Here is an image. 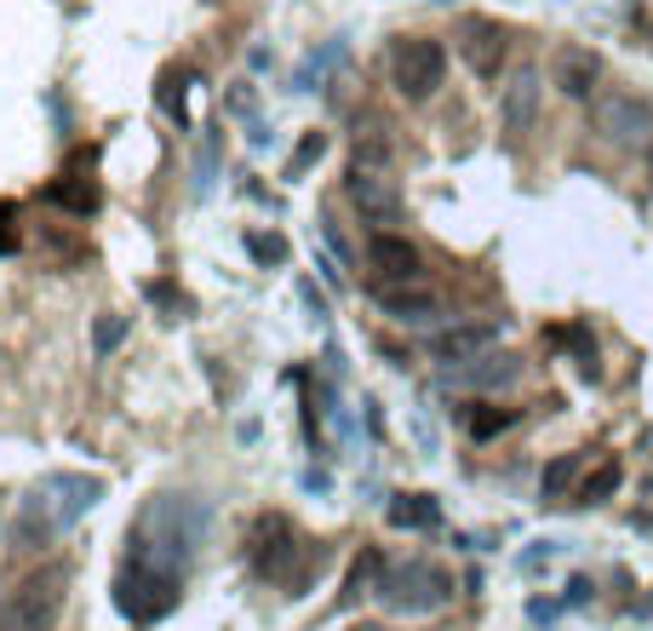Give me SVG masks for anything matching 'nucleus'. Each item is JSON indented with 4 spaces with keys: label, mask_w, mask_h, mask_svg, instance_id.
I'll use <instances>...</instances> for the list:
<instances>
[{
    "label": "nucleus",
    "mask_w": 653,
    "mask_h": 631,
    "mask_svg": "<svg viewBox=\"0 0 653 631\" xmlns=\"http://www.w3.org/2000/svg\"><path fill=\"white\" fill-rule=\"evenodd\" d=\"M98 500H103V482H98V477H81V471H52V477L34 482V493L23 500L12 540H18V546H34V540L47 546L52 535H63V528H75V522H81Z\"/></svg>",
    "instance_id": "obj_1"
},
{
    "label": "nucleus",
    "mask_w": 653,
    "mask_h": 631,
    "mask_svg": "<svg viewBox=\"0 0 653 631\" xmlns=\"http://www.w3.org/2000/svg\"><path fill=\"white\" fill-rule=\"evenodd\" d=\"M322 546H304L298 540V528L287 522V517H258L253 522V569L264 574V580H275V586H304L309 574L322 569Z\"/></svg>",
    "instance_id": "obj_2"
},
{
    "label": "nucleus",
    "mask_w": 653,
    "mask_h": 631,
    "mask_svg": "<svg viewBox=\"0 0 653 631\" xmlns=\"http://www.w3.org/2000/svg\"><path fill=\"white\" fill-rule=\"evenodd\" d=\"M373 597H378L390 614H436V609L453 603V574H447L441 562L412 557V562H396V569L378 574Z\"/></svg>",
    "instance_id": "obj_3"
},
{
    "label": "nucleus",
    "mask_w": 653,
    "mask_h": 631,
    "mask_svg": "<svg viewBox=\"0 0 653 631\" xmlns=\"http://www.w3.org/2000/svg\"><path fill=\"white\" fill-rule=\"evenodd\" d=\"M69 597V569L47 562V569L23 574L7 597H0V631H52Z\"/></svg>",
    "instance_id": "obj_4"
},
{
    "label": "nucleus",
    "mask_w": 653,
    "mask_h": 631,
    "mask_svg": "<svg viewBox=\"0 0 653 631\" xmlns=\"http://www.w3.org/2000/svg\"><path fill=\"white\" fill-rule=\"evenodd\" d=\"M178 591H184V574L161 569V562H144V557H126V569L115 574V609L132 625H155L161 614H172Z\"/></svg>",
    "instance_id": "obj_5"
},
{
    "label": "nucleus",
    "mask_w": 653,
    "mask_h": 631,
    "mask_svg": "<svg viewBox=\"0 0 653 631\" xmlns=\"http://www.w3.org/2000/svg\"><path fill=\"white\" fill-rule=\"evenodd\" d=\"M447 75V47L430 41V35H401L390 47V86L407 98V104H419V98H430Z\"/></svg>",
    "instance_id": "obj_6"
},
{
    "label": "nucleus",
    "mask_w": 653,
    "mask_h": 631,
    "mask_svg": "<svg viewBox=\"0 0 653 631\" xmlns=\"http://www.w3.org/2000/svg\"><path fill=\"white\" fill-rule=\"evenodd\" d=\"M459 52H465V63H470L476 81H493V75L504 70V58H510L504 23H493V18H465V29H459Z\"/></svg>",
    "instance_id": "obj_7"
},
{
    "label": "nucleus",
    "mask_w": 653,
    "mask_h": 631,
    "mask_svg": "<svg viewBox=\"0 0 653 631\" xmlns=\"http://www.w3.org/2000/svg\"><path fill=\"white\" fill-rule=\"evenodd\" d=\"M596 121H602L608 139L625 144V150H636V144L653 139V104H647V98H636V92H613L608 104L596 110Z\"/></svg>",
    "instance_id": "obj_8"
},
{
    "label": "nucleus",
    "mask_w": 653,
    "mask_h": 631,
    "mask_svg": "<svg viewBox=\"0 0 653 631\" xmlns=\"http://www.w3.org/2000/svg\"><path fill=\"white\" fill-rule=\"evenodd\" d=\"M344 190H350V202L367 224H396L401 218V190L378 173V167H350V179H344Z\"/></svg>",
    "instance_id": "obj_9"
},
{
    "label": "nucleus",
    "mask_w": 653,
    "mask_h": 631,
    "mask_svg": "<svg viewBox=\"0 0 653 631\" xmlns=\"http://www.w3.org/2000/svg\"><path fill=\"white\" fill-rule=\"evenodd\" d=\"M367 264H373L378 287H401V282H419V276H425V258H419V247H412L407 236H390V230H378V236H373Z\"/></svg>",
    "instance_id": "obj_10"
},
{
    "label": "nucleus",
    "mask_w": 653,
    "mask_h": 631,
    "mask_svg": "<svg viewBox=\"0 0 653 631\" xmlns=\"http://www.w3.org/2000/svg\"><path fill=\"white\" fill-rule=\"evenodd\" d=\"M602 75H608V63L591 47H562L557 58H550V81H557V92L562 98H579V104L602 86Z\"/></svg>",
    "instance_id": "obj_11"
},
{
    "label": "nucleus",
    "mask_w": 653,
    "mask_h": 631,
    "mask_svg": "<svg viewBox=\"0 0 653 631\" xmlns=\"http://www.w3.org/2000/svg\"><path fill=\"white\" fill-rule=\"evenodd\" d=\"M499 339L493 322H465V327H441V334L430 339V356L447 362V368H465V362L488 356V345Z\"/></svg>",
    "instance_id": "obj_12"
},
{
    "label": "nucleus",
    "mask_w": 653,
    "mask_h": 631,
    "mask_svg": "<svg viewBox=\"0 0 653 631\" xmlns=\"http://www.w3.org/2000/svg\"><path fill=\"white\" fill-rule=\"evenodd\" d=\"M516 374H522V356H510V350H488V356L465 362V368H453L447 379L465 385V390H504Z\"/></svg>",
    "instance_id": "obj_13"
},
{
    "label": "nucleus",
    "mask_w": 653,
    "mask_h": 631,
    "mask_svg": "<svg viewBox=\"0 0 653 631\" xmlns=\"http://www.w3.org/2000/svg\"><path fill=\"white\" fill-rule=\"evenodd\" d=\"M373 298H378V311L396 316V322H430V316L441 311V298H436L430 287H419V282H401V287H373Z\"/></svg>",
    "instance_id": "obj_14"
},
{
    "label": "nucleus",
    "mask_w": 653,
    "mask_h": 631,
    "mask_svg": "<svg viewBox=\"0 0 653 631\" xmlns=\"http://www.w3.org/2000/svg\"><path fill=\"white\" fill-rule=\"evenodd\" d=\"M41 202H47V207H63L69 218H86V213H98L103 195H98V184H92V179L63 173V179H52V184L41 190Z\"/></svg>",
    "instance_id": "obj_15"
},
{
    "label": "nucleus",
    "mask_w": 653,
    "mask_h": 631,
    "mask_svg": "<svg viewBox=\"0 0 653 631\" xmlns=\"http://www.w3.org/2000/svg\"><path fill=\"white\" fill-rule=\"evenodd\" d=\"M533 110H539V75L522 70V75L510 81V92H504V126L510 132H528L533 126Z\"/></svg>",
    "instance_id": "obj_16"
},
{
    "label": "nucleus",
    "mask_w": 653,
    "mask_h": 631,
    "mask_svg": "<svg viewBox=\"0 0 653 631\" xmlns=\"http://www.w3.org/2000/svg\"><path fill=\"white\" fill-rule=\"evenodd\" d=\"M619 482H625V471H619V459H602L591 477L579 482V493H573V506L579 511H596V506H608L613 493H619Z\"/></svg>",
    "instance_id": "obj_17"
},
{
    "label": "nucleus",
    "mask_w": 653,
    "mask_h": 631,
    "mask_svg": "<svg viewBox=\"0 0 653 631\" xmlns=\"http://www.w3.org/2000/svg\"><path fill=\"white\" fill-rule=\"evenodd\" d=\"M441 522V506L430 493H396L390 500V528H436Z\"/></svg>",
    "instance_id": "obj_18"
},
{
    "label": "nucleus",
    "mask_w": 653,
    "mask_h": 631,
    "mask_svg": "<svg viewBox=\"0 0 653 631\" xmlns=\"http://www.w3.org/2000/svg\"><path fill=\"white\" fill-rule=\"evenodd\" d=\"M378 574H385V557H378L373 546L356 557V569H350V580H344V597H338V603H356V597H367L373 586H378Z\"/></svg>",
    "instance_id": "obj_19"
},
{
    "label": "nucleus",
    "mask_w": 653,
    "mask_h": 631,
    "mask_svg": "<svg viewBox=\"0 0 653 631\" xmlns=\"http://www.w3.org/2000/svg\"><path fill=\"white\" fill-rule=\"evenodd\" d=\"M516 419H522L516 408H470V414H465V430H470L476 442H493L499 430H510Z\"/></svg>",
    "instance_id": "obj_20"
},
{
    "label": "nucleus",
    "mask_w": 653,
    "mask_h": 631,
    "mask_svg": "<svg viewBox=\"0 0 653 631\" xmlns=\"http://www.w3.org/2000/svg\"><path fill=\"white\" fill-rule=\"evenodd\" d=\"M579 465H584L579 454H562V459H550V465H544V500H562L568 482L579 477Z\"/></svg>",
    "instance_id": "obj_21"
},
{
    "label": "nucleus",
    "mask_w": 653,
    "mask_h": 631,
    "mask_svg": "<svg viewBox=\"0 0 653 631\" xmlns=\"http://www.w3.org/2000/svg\"><path fill=\"white\" fill-rule=\"evenodd\" d=\"M184 86H190V75H178V70H166V75H161V92H155V98H161V110H166L172 121H178V126L190 121V110H184Z\"/></svg>",
    "instance_id": "obj_22"
},
{
    "label": "nucleus",
    "mask_w": 653,
    "mask_h": 631,
    "mask_svg": "<svg viewBox=\"0 0 653 631\" xmlns=\"http://www.w3.org/2000/svg\"><path fill=\"white\" fill-rule=\"evenodd\" d=\"M144 293H150V305H161V311H172V316H190V311H195V305H190V293H178L172 282H150Z\"/></svg>",
    "instance_id": "obj_23"
},
{
    "label": "nucleus",
    "mask_w": 653,
    "mask_h": 631,
    "mask_svg": "<svg viewBox=\"0 0 653 631\" xmlns=\"http://www.w3.org/2000/svg\"><path fill=\"white\" fill-rule=\"evenodd\" d=\"M121 339H126V316H98V327H92V345H98V356H110Z\"/></svg>",
    "instance_id": "obj_24"
},
{
    "label": "nucleus",
    "mask_w": 653,
    "mask_h": 631,
    "mask_svg": "<svg viewBox=\"0 0 653 631\" xmlns=\"http://www.w3.org/2000/svg\"><path fill=\"white\" fill-rule=\"evenodd\" d=\"M247 253H253L258 264H282V258H287V242H282V236H264V230H253V236H247Z\"/></svg>",
    "instance_id": "obj_25"
},
{
    "label": "nucleus",
    "mask_w": 653,
    "mask_h": 631,
    "mask_svg": "<svg viewBox=\"0 0 653 631\" xmlns=\"http://www.w3.org/2000/svg\"><path fill=\"white\" fill-rule=\"evenodd\" d=\"M322 150H327V139H322V132H309V139L298 144V155L287 161V179H304V167H309V161H322Z\"/></svg>",
    "instance_id": "obj_26"
},
{
    "label": "nucleus",
    "mask_w": 653,
    "mask_h": 631,
    "mask_svg": "<svg viewBox=\"0 0 653 631\" xmlns=\"http://www.w3.org/2000/svg\"><path fill=\"white\" fill-rule=\"evenodd\" d=\"M18 247H23V236H18V207H12V202H0V258L18 253Z\"/></svg>",
    "instance_id": "obj_27"
},
{
    "label": "nucleus",
    "mask_w": 653,
    "mask_h": 631,
    "mask_svg": "<svg viewBox=\"0 0 653 631\" xmlns=\"http://www.w3.org/2000/svg\"><path fill=\"white\" fill-rule=\"evenodd\" d=\"M568 345L579 350V368H584V379H596V345H591V334H584V327H573Z\"/></svg>",
    "instance_id": "obj_28"
},
{
    "label": "nucleus",
    "mask_w": 653,
    "mask_h": 631,
    "mask_svg": "<svg viewBox=\"0 0 653 631\" xmlns=\"http://www.w3.org/2000/svg\"><path fill=\"white\" fill-rule=\"evenodd\" d=\"M591 597H596V586L584 580V574H573V580H568V591H562V609H584Z\"/></svg>",
    "instance_id": "obj_29"
},
{
    "label": "nucleus",
    "mask_w": 653,
    "mask_h": 631,
    "mask_svg": "<svg viewBox=\"0 0 653 631\" xmlns=\"http://www.w3.org/2000/svg\"><path fill=\"white\" fill-rule=\"evenodd\" d=\"M550 557H557V540H539V546H533V551L522 557V574H539V569H544Z\"/></svg>",
    "instance_id": "obj_30"
},
{
    "label": "nucleus",
    "mask_w": 653,
    "mask_h": 631,
    "mask_svg": "<svg viewBox=\"0 0 653 631\" xmlns=\"http://www.w3.org/2000/svg\"><path fill=\"white\" fill-rule=\"evenodd\" d=\"M642 614H653V597H642Z\"/></svg>",
    "instance_id": "obj_31"
}]
</instances>
